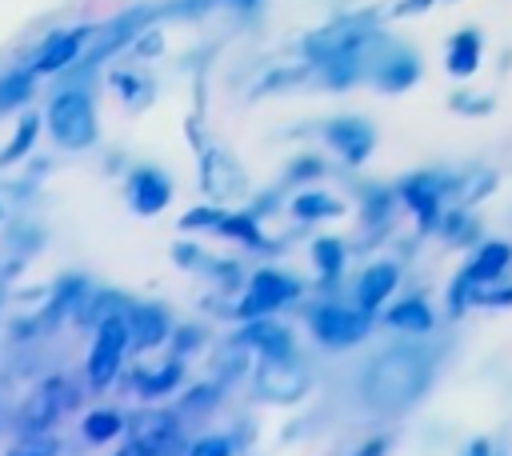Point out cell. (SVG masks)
<instances>
[{
  "label": "cell",
  "mask_w": 512,
  "mask_h": 456,
  "mask_svg": "<svg viewBox=\"0 0 512 456\" xmlns=\"http://www.w3.org/2000/svg\"><path fill=\"white\" fill-rule=\"evenodd\" d=\"M432 376V356L420 352V348H396V352H384L372 368H368V400L380 404V408H404L412 404L424 384Z\"/></svg>",
  "instance_id": "cell-1"
},
{
  "label": "cell",
  "mask_w": 512,
  "mask_h": 456,
  "mask_svg": "<svg viewBox=\"0 0 512 456\" xmlns=\"http://www.w3.org/2000/svg\"><path fill=\"white\" fill-rule=\"evenodd\" d=\"M52 128L60 140L68 144H84L88 132H92V112H88V100L84 96H60L56 108H52Z\"/></svg>",
  "instance_id": "cell-2"
},
{
  "label": "cell",
  "mask_w": 512,
  "mask_h": 456,
  "mask_svg": "<svg viewBox=\"0 0 512 456\" xmlns=\"http://www.w3.org/2000/svg\"><path fill=\"white\" fill-rule=\"evenodd\" d=\"M364 328H368L364 312H348V308H320L316 312V336L328 344H352L364 336Z\"/></svg>",
  "instance_id": "cell-3"
},
{
  "label": "cell",
  "mask_w": 512,
  "mask_h": 456,
  "mask_svg": "<svg viewBox=\"0 0 512 456\" xmlns=\"http://www.w3.org/2000/svg\"><path fill=\"white\" fill-rule=\"evenodd\" d=\"M120 348H124V324L120 320H108L96 336V348H92V364H88V376L96 384H104L112 372H116V360H120Z\"/></svg>",
  "instance_id": "cell-4"
},
{
  "label": "cell",
  "mask_w": 512,
  "mask_h": 456,
  "mask_svg": "<svg viewBox=\"0 0 512 456\" xmlns=\"http://www.w3.org/2000/svg\"><path fill=\"white\" fill-rule=\"evenodd\" d=\"M440 184H444V180H436V176H416V180H408V184L400 188V196L416 208V216H420L424 228L436 224V192H440Z\"/></svg>",
  "instance_id": "cell-5"
},
{
  "label": "cell",
  "mask_w": 512,
  "mask_h": 456,
  "mask_svg": "<svg viewBox=\"0 0 512 456\" xmlns=\"http://www.w3.org/2000/svg\"><path fill=\"white\" fill-rule=\"evenodd\" d=\"M508 260H512V248L504 244V240H492V244H484L480 252H476V260L464 268L476 284H488V280H496L504 268H508Z\"/></svg>",
  "instance_id": "cell-6"
},
{
  "label": "cell",
  "mask_w": 512,
  "mask_h": 456,
  "mask_svg": "<svg viewBox=\"0 0 512 456\" xmlns=\"http://www.w3.org/2000/svg\"><path fill=\"white\" fill-rule=\"evenodd\" d=\"M392 284H396V268H392V264H372V268L360 276V284H356L360 308H364V312H372V308L392 292Z\"/></svg>",
  "instance_id": "cell-7"
},
{
  "label": "cell",
  "mask_w": 512,
  "mask_h": 456,
  "mask_svg": "<svg viewBox=\"0 0 512 456\" xmlns=\"http://www.w3.org/2000/svg\"><path fill=\"white\" fill-rule=\"evenodd\" d=\"M476 64H480V40H476V32L452 36V44H448V72L452 76H472Z\"/></svg>",
  "instance_id": "cell-8"
},
{
  "label": "cell",
  "mask_w": 512,
  "mask_h": 456,
  "mask_svg": "<svg viewBox=\"0 0 512 456\" xmlns=\"http://www.w3.org/2000/svg\"><path fill=\"white\" fill-rule=\"evenodd\" d=\"M332 140L348 152V160H360L368 148H372V132L356 120H344V124H332Z\"/></svg>",
  "instance_id": "cell-9"
},
{
  "label": "cell",
  "mask_w": 512,
  "mask_h": 456,
  "mask_svg": "<svg viewBox=\"0 0 512 456\" xmlns=\"http://www.w3.org/2000/svg\"><path fill=\"white\" fill-rule=\"evenodd\" d=\"M284 296H292V280H284V276H272V272H264V276H256V296L248 300V312L272 308V304H280Z\"/></svg>",
  "instance_id": "cell-10"
},
{
  "label": "cell",
  "mask_w": 512,
  "mask_h": 456,
  "mask_svg": "<svg viewBox=\"0 0 512 456\" xmlns=\"http://www.w3.org/2000/svg\"><path fill=\"white\" fill-rule=\"evenodd\" d=\"M388 324L424 332V328H432V312H428V304H420V300H404V304H396V308L388 312Z\"/></svg>",
  "instance_id": "cell-11"
},
{
  "label": "cell",
  "mask_w": 512,
  "mask_h": 456,
  "mask_svg": "<svg viewBox=\"0 0 512 456\" xmlns=\"http://www.w3.org/2000/svg\"><path fill=\"white\" fill-rule=\"evenodd\" d=\"M496 188V172L492 168H472L464 180H460V200H480Z\"/></svg>",
  "instance_id": "cell-12"
},
{
  "label": "cell",
  "mask_w": 512,
  "mask_h": 456,
  "mask_svg": "<svg viewBox=\"0 0 512 456\" xmlns=\"http://www.w3.org/2000/svg\"><path fill=\"white\" fill-rule=\"evenodd\" d=\"M412 80H416V60H412V56H396V60L380 72V84H384V88H408Z\"/></svg>",
  "instance_id": "cell-13"
},
{
  "label": "cell",
  "mask_w": 512,
  "mask_h": 456,
  "mask_svg": "<svg viewBox=\"0 0 512 456\" xmlns=\"http://www.w3.org/2000/svg\"><path fill=\"white\" fill-rule=\"evenodd\" d=\"M340 256H344V252H340L336 240H320V244H316V264L324 268V276H332V272L340 268Z\"/></svg>",
  "instance_id": "cell-14"
},
{
  "label": "cell",
  "mask_w": 512,
  "mask_h": 456,
  "mask_svg": "<svg viewBox=\"0 0 512 456\" xmlns=\"http://www.w3.org/2000/svg\"><path fill=\"white\" fill-rule=\"evenodd\" d=\"M52 412H56V384H48L40 392V408H28V416H32V424H44Z\"/></svg>",
  "instance_id": "cell-15"
},
{
  "label": "cell",
  "mask_w": 512,
  "mask_h": 456,
  "mask_svg": "<svg viewBox=\"0 0 512 456\" xmlns=\"http://www.w3.org/2000/svg\"><path fill=\"white\" fill-rule=\"evenodd\" d=\"M68 56H72V40H60V44H52V48H48V56L40 60V72H52V68H56L60 60H68Z\"/></svg>",
  "instance_id": "cell-16"
},
{
  "label": "cell",
  "mask_w": 512,
  "mask_h": 456,
  "mask_svg": "<svg viewBox=\"0 0 512 456\" xmlns=\"http://www.w3.org/2000/svg\"><path fill=\"white\" fill-rule=\"evenodd\" d=\"M476 304H512V284H504V288H484V292H476Z\"/></svg>",
  "instance_id": "cell-17"
},
{
  "label": "cell",
  "mask_w": 512,
  "mask_h": 456,
  "mask_svg": "<svg viewBox=\"0 0 512 456\" xmlns=\"http://www.w3.org/2000/svg\"><path fill=\"white\" fill-rule=\"evenodd\" d=\"M112 432H116V416H92V420H88V436L104 440V436H112Z\"/></svg>",
  "instance_id": "cell-18"
},
{
  "label": "cell",
  "mask_w": 512,
  "mask_h": 456,
  "mask_svg": "<svg viewBox=\"0 0 512 456\" xmlns=\"http://www.w3.org/2000/svg\"><path fill=\"white\" fill-rule=\"evenodd\" d=\"M456 108H460V112H464V108H468V112H488L492 100H488V96H456Z\"/></svg>",
  "instance_id": "cell-19"
},
{
  "label": "cell",
  "mask_w": 512,
  "mask_h": 456,
  "mask_svg": "<svg viewBox=\"0 0 512 456\" xmlns=\"http://www.w3.org/2000/svg\"><path fill=\"white\" fill-rule=\"evenodd\" d=\"M304 216H320V212H336V204H328V200H316V196H308V200H300L296 204Z\"/></svg>",
  "instance_id": "cell-20"
},
{
  "label": "cell",
  "mask_w": 512,
  "mask_h": 456,
  "mask_svg": "<svg viewBox=\"0 0 512 456\" xmlns=\"http://www.w3.org/2000/svg\"><path fill=\"white\" fill-rule=\"evenodd\" d=\"M448 228H452V232H448L452 240H460V236L468 240V236H472V224H468V220H460V216H452V220H448Z\"/></svg>",
  "instance_id": "cell-21"
},
{
  "label": "cell",
  "mask_w": 512,
  "mask_h": 456,
  "mask_svg": "<svg viewBox=\"0 0 512 456\" xmlns=\"http://www.w3.org/2000/svg\"><path fill=\"white\" fill-rule=\"evenodd\" d=\"M468 456H488V440H476V444L468 448Z\"/></svg>",
  "instance_id": "cell-22"
}]
</instances>
